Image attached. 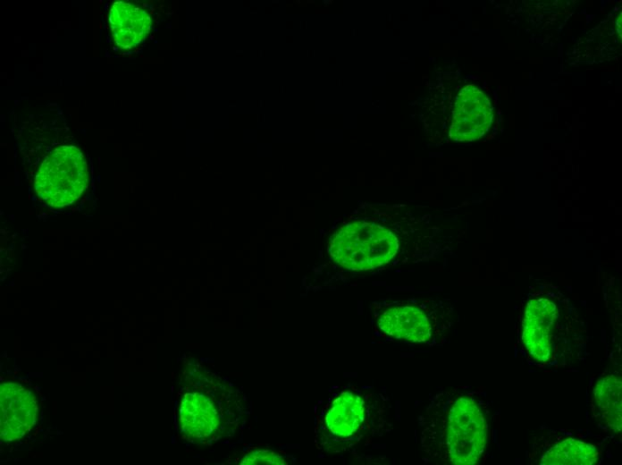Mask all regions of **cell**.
Returning <instances> with one entry per match:
<instances>
[{
	"label": "cell",
	"mask_w": 622,
	"mask_h": 465,
	"mask_svg": "<svg viewBox=\"0 0 622 465\" xmlns=\"http://www.w3.org/2000/svg\"><path fill=\"white\" fill-rule=\"evenodd\" d=\"M285 459L278 452L270 450H256L246 454L240 461L242 465L285 464Z\"/></svg>",
	"instance_id": "13"
},
{
	"label": "cell",
	"mask_w": 622,
	"mask_h": 465,
	"mask_svg": "<svg viewBox=\"0 0 622 465\" xmlns=\"http://www.w3.org/2000/svg\"><path fill=\"white\" fill-rule=\"evenodd\" d=\"M181 432L190 440L204 442L218 432L222 417L219 407L202 393L183 395L179 410Z\"/></svg>",
	"instance_id": "10"
},
{
	"label": "cell",
	"mask_w": 622,
	"mask_h": 465,
	"mask_svg": "<svg viewBox=\"0 0 622 465\" xmlns=\"http://www.w3.org/2000/svg\"><path fill=\"white\" fill-rule=\"evenodd\" d=\"M561 297L540 294L526 305L522 342L530 361L542 368L567 367L583 352V331Z\"/></svg>",
	"instance_id": "2"
},
{
	"label": "cell",
	"mask_w": 622,
	"mask_h": 465,
	"mask_svg": "<svg viewBox=\"0 0 622 465\" xmlns=\"http://www.w3.org/2000/svg\"><path fill=\"white\" fill-rule=\"evenodd\" d=\"M378 404L372 393L357 387L342 390L327 405L324 425L338 441L357 444L378 424Z\"/></svg>",
	"instance_id": "5"
},
{
	"label": "cell",
	"mask_w": 622,
	"mask_h": 465,
	"mask_svg": "<svg viewBox=\"0 0 622 465\" xmlns=\"http://www.w3.org/2000/svg\"><path fill=\"white\" fill-rule=\"evenodd\" d=\"M108 19L114 43L124 50L139 45L151 24L150 17L143 9L124 1L112 4Z\"/></svg>",
	"instance_id": "12"
},
{
	"label": "cell",
	"mask_w": 622,
	"mask_h": 465,
	"mask_svg": "<svg viewBox=\"0 0 622 465\" xmlns=\"http://www.w3.org/2000/svg\"><path fill=\"white\" fill-rule=\"evenodd\" d=\"M492 121V108L486 96L467 86L458 96L450 137L457 141H471L482 137Z\"/></svg>",
	"instance_id": "8"
},
{
	"label": "cell",
	"mask_w": 622,
	"mask_h": 465,
	"mask_svg": "<svg viewBox=\"0 0 622 465\" xmlns=\"http://www.w3.org/2000/svg\"><path fill=\"white\" fill-rule=\"evenodd\" d=\"M380 332L389 337L414 343H429L434 339L435 323L420 307L396 305L383 310L378 319Z\"/></svg>",
	"instance_id": "7"
},
{
	"label": "cell",
	"mask_w": 622,
	"mask_h": 465,
	"mask_svg": "<svg viewBox=\"0 0 622 465\" xmlns=\"http://www.w3.org/2000/svg\"><path fill=\"white\" fill-rule=\"evenodd\" d=\"M486 404L463 388L434 395L420 418L421 447L433 461L474 465L482 461L488 442Z\"/></svg>",
	"instance_id": "1"
},
{
	"label": "cell",
	"mask_w": 622,
	"mask_h": 465,
	"mask_svg": "<svg viewBox=\"0 0 622 465\" xmlns=\"http://www.w3.org/2000/svg\"><path fill=\"white\" fill-rule=\"evenodd\" d=\"M398 249L399 241L391 231L366 221L345 224L329 244L331 258L352 271L381 267L394 258Z\"/></svg>",
	"instance_id": "3"
},
{
	"label": "cell",
	"mask_w": 622,
	"mask_h": 465,
	"mask_svg": "<svg viewBox=\"0 0 622 465\" xmlns=\"http://www.w3.org/2000/svg\"><path fill=\"white\" fill-rule=\"evenodd\" d=\"M88 184V165L75 146H61L52 150L41 163L34 187L39 198L54 207L72 204Z\"/></svg>",
	"instance_id": "4"
},
{
	"label": "cell",
	"mask_w": 622,
	"mask_h": 465,
	"mask_svg": "<svg viewBox=\"0 0 622 465\" xmlns=\"http://www.w3.org/2000/svg\"><path fill=\"white\" fill-rule=\"evenodd\" d=\"M622 381L618 373L608 374L595 385L591 411L600 427L608 432L620 434L622 427Z\"/></svg>",
	"instance_id": "11"
},
{
	"label": "cell",
	"mask_w": 622,
	"mask_h": 465,
	"mask_svg": "<svg viewBox=\"0 0 622 465\" xmlns=\"http://www.w3.org/2000/svg\"><path fill=\"white\" fill-rule=\"evenodd\" d=\"M530 452L533 463L542 465H593L600 461L601 447L575 437L542 436Z\"/></svg>",
	"instance_id": "9"
},
{
	"label": "cell",
	"mask_w": 622,
	"mask_h": 465,
	"mask_svg": "<svg viewBox=\"0 0 622 465\" xmlns=\"http://www.w3.org/2000/svg\"><path fill=\"white\" fill-rule=\"evenodd\" d=\"M38 403L34 393L17 383L0 385V436L4 442L23 437L36 423Z\"/></svg>",
	"instance_id": "6"
}]
</instances>
